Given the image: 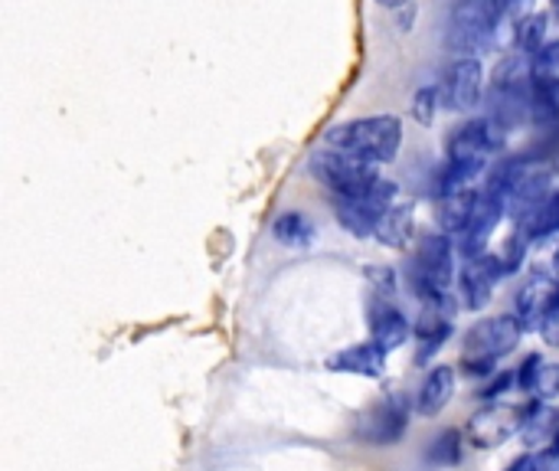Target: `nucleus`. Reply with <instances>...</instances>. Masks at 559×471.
<instances>
[{
    "mask_svg": "<svg viewBox=\"0 0 559 471\" xmlns=\"http://www.w3.org/2000/svg\"><path fill=\"white\" fill-rule=\"evenodd\" d=\"M531 400H544V403H554L559 397V364H550V361H540L531 387H527Z\"/></svg>",
    "mask_w": 559,
    "mask_h": 471,
    "instance_id": "bb28decb",
    "label": "nucleus"
},
{
    "mask_svg": "<svg viewBox=\"0 0 559 471\" xmlns=\"http://www.w3.org/2000/svg\"><path fill=\"white\" fill-rule=\"evenodd\" d=\"M554 275H557V279H559V249H557V252H554Z\"/></svg>",
    "mask_w": 559,
    "mask_h": 471,
    "instance_id": "f704fd0d",
    "label": "nucleus"
},
{
    "mask_svg": "<svg viewBox=\"0 0 559 471\" xmlns=\"http://www.w3.org/2000/svg\"><path fill=\"white\" fill-rule=\"evenodd\" d=\"M380 7H386V10H400V7H406L409 0H377Z\"/></svg>",
    "mask_w": 559,
    "mask_h": 471,
    "instance_id": "473e14b6",
    "label": "nucleus"
},
{
    "mask_svg": "<svg viewBox=\"0 0 559 471\" xmlns=\"http://www.w3.org/2000/svg\"><path fill=\"white\" fill-rule=\"evenodd\" d=\"M531 236L521 229V226H514V233L508 236V243H504V249H501V259H504V266H508V272H518L521 266H524V259H527V249H531Z\"/></svg>",
    "mask_w": 559,
    "mask_h": 471,
    "instance_id": "cd10ccee",
    "label": "nucleus"
},
{
    "mask_svg": "<svg viewBox=\"0 0 559 471\" xmlns=\"http://www.w3.org/2000/svg\"><path fill=\"white\" fill-rule=\"evenodd\" d=\"M367 285H370V298H380V302H396V285H400V275L393 266H370L364 272Z\"/></svg>",
    "mask_w": 559,
    "mask_h": 471,
    "instance_id": "a878e982",
    "label": "nucleus"
},
{
    "mask_svg": "<svg viewBox=\"0 0 559 471\" xmlns=\"http://www.w3.org/2000/svg\"><path fill=\"white\" fill-rule=\"evenodd\" d=\"M409 429V400L403 393H383L354 423V439L370 449H386L400 443Z\"/></svg>",
    "mask_w": 559,
    "mask_h": 471,
    "instance_id": "423d86ee",
    "label": "nucleus"
},
{
    "mask_svg": "<svg viewBox=\"0 0 559 471\" xmlns=\"http://www.w3.org/2000/svg\"><path fill=\"white\" fill-rule=\"evenodd\" d=\"M478 193L475 187L468 190H459V193H445L439 197V207H436V220H439V229L452 233V236H462L475 216V207H478Z\"/></svg>",
    "mask_w": 559,
    "mask_h": 471,
    "instance_id": "aec40b11",
    "label": "nucleus"
},
{
    "mask_svg": "<svg viewBox=\"0 0 559 471\" xmlns=\"http://www.w3.org/2000/svg\"><path fill=\"white\" fill-rule=\"evenodd\" d=\"M455 387H459V370L449 367V364H436L429 367V374L423 377L419 384V393H416V413L419 416H439L452 397H455Z\"/></svg>",
    "mask_w": 559,
    "mask_h": 471,
    "instance_id": "dca6fc26",
    "label": "nucleus"
},
{
    "mask_svg": "<svg viewBox=\"0 0 559 471\" xmlns=\"http://www.w3.org/2000/svg\"><path fill=\"white\" fill-rule=\"evenodd\" d=\"M547 39H550V16L544 10H531V13L518 16V23H514V46H518V52L531 56Z\"/></svg>",
    "mask_w": 559,
    "mask_h": 471,
    "instance_id": "5701e85b",
    "label": "nucleus"
},
{
    "mask_svg": "<svg viewBox=\"0 0 559 471\" xmlns=\"http://www.w3.org/2000/svg\"><path fill=\"white\" fill-rule=\"evenodd\" d=\"M521 426H524L521 407L488 400L478 413H472L465 433H468V443L475 449H498V446L511 443L514 436H521Z\"/></svg>",
    "mask_w": 559,
    "mask_h": 471,
    "instance_id": "1a4fd4ad",
    "label": "nucleus"
},
{
    "mask_svg": "<svg viewBox=\"0 0 559 471\" xmlns=\"http://www.w3.org/2000/svg\"><path fill=\"white\" fill-rule=\"evenodd\" d=\"M406 131L400 115H367L334 125L324 134V144L334 151H344L350 157L370 161V164H393L403 151Z\"/></svg>",
    "mask_w": 559,
    "mask_h": 471,
    "instance_id": "f03ea898",
    "label": "nucleus"
},
{
    "mask_svg": "<svg viewBox=\"0 0 559 471\" xmlns=\"http://www.w3.org/2000/svg\"><path fill=\"white\" fill-rule=\"evenodd\" d=\"M524 325L521 318L511 315H495V318H481L465 331V344H462V370L465 377H491L498 370V364L518 351L521 338H524Z\"/></svg>",
    "mask_w": 559,
    "mask_h": 471,
    "instance_id": "20e7f679",
    "label": "nucleus"
},
{
    "mask_svg": "<svg viewBox=\"0 0 559 471\" xmlns=\"http://www.w3.org/2000/svg\"><path fill=\"white\" fill-rule=\"evenodd\" d=\"M508 128L498 125L495 118L481 115V118H468L462 125H455L445 138V157H478V161H491L495 154H501L508 148Z\"/></svg>",
    "mask_w": 559,
    "mask_h": 471,
    "instance_id": "6e6552de",
    "label": "nucleus"
},
{
    "mask_svg": "<svg viewBox=\"0 0 559 471\" xmlns=\"http://www.w3.org/2000/svg\"><path fill=\"white\" fill-rule=\"evenodd\" d=\"M272 239L288 249H308L318 239V223L305 210H282L272 220Z\"/></svg>",
    "mask_w": 559,
    "mask_h": 471,
    "instance_id": "412c9836",
    "label": "nucleus"
},
{
    "mask_svg": "<svg viewBox=\"0 0 559 471\" xmlns=\"http://www.w3.org/2000/svg\"><path fill=\"white\" fill-rule=\"evenodd\" d=\"M554 285H557V275L554 272L534 269L524 279V285L518 289V295H514V315L521 318L524 331H540V321H544V311H547V302H550Z\"/></svg>",
    "mask_w": 559,
    "mask_h": 471,
    "instance_id": "f8f14e48",
    "label": "nucleus"
},
{
    "mask_svg": "<svg viewBox=\"0 0 559 471\" xmlns=\"http://www.w3.org/2000/svg\"><path fill=\"white\" fill-rule=\"evenodd\" d=\"M557 429H559V413L550 407V403H544V400H531V403L524 407V426H521V439H524V446H531V449H550V446H554V439H557Z\"/></svg>",
    "mask_w": 559,
    "mask_h": 471,
    "instance_id": "6ab92c4d",
    "label": "nucleus"
},
{
    "mask_svg": "<svg viewBox=\"0 0 559 471\" xmlns=\"http://www.w3.org/2000/svg\"><path fill=\"white\" fill-rule=\"evenodd\" d=\"M531 59V75H547L559 72V39H547L537 52L527 56Z\"/></svg>",
    "mask_w": 559,
    "mask_h": 471,
    "instance_id": "c85d7f7f",
    "label": "nucleus"
},
{
    "mask_svg": "<svg viewBox=\"0 0 559 471\" xmlns=\"http://www.w3.org/2000/svg\"><path fill=\"white\" fill-rule=\"evenodd\" d=\"M373 239H377L380 246H386V249H406V246L416 239V213H413V207L393 200V203L383 210Z\"/></svg>",
    "mask_w": 559,
    "mask_h": 471,
    "instance_id": "a211bd4d",
    "label": "nucleus"
},
{
    "mask_svg": "<svg viewBox=\"0 0 559 471\" xmlns=\"http://www.w3.org/2000/svg\"><path fill=\"white\" fill-rule=\"evenodd\" d=\"M367 321H370V338L390 354V351H400L409 334H413V325L409 318L396 308V302H380V298H370L367 305Z\"/></svg>",
    "mask_w": 559,
    "mask_h": 471,
    "instance_id": "ddd939ff",
    "label": "nucleus"
},
{
    "mask_svg": "<svg viewBox=\"0 0 559 471\" xmlns=\"http://www.w3.org/2000/svg\"><path fill=\"white\" fill-rule=\"evenodd\" d=\"M442 111V95H439V82L436 85H419L413 92V102H409V115L419 121V125H432L436 115Z\"/></svg>",
    "mask_w": 559,
    "mask_h": 471,
    "instance_id": "393cba45",
    "label": "nucleus"
},
{
    "mask_svg": "<svg viewBox=\"0 0 559 471\" xmlns=\"http://www.w3.org/2000/svg\"><path fill=\"white\" fill-rule=\"evenodd\" d=\"M540 361H544L540 354H527V357H524V364H521V370H518V387H521V393H527V387H531V380H534Z\"/></svg>",
    "mask_w": 559,
    "mask_h": 471,
    "instance_id": "2f4dec72",
    "label": "nucleus"
},
{
    "mask_svg": "<svg viewBox=\"0 0 559 471\" xmlns=\"http://www.w3.org/2000/svg\"><path fill=\"white\" fill-rule=\"evenodd\" d=\"M308 170L334 193V197H354V200H396L400 187L396 180L383 177L377 164L350 157L344 151L324 148L308 157Z\"/></svg>",
    "mask_w": 559,
    "mask_h": 471,
    "instance_id": "f257e3e1",
    "label": "nucleus"
},
{
    "mask_svg": "<svg viewBox=\"0 0 559 471\" xmlns=\"http://www.w3.org/2000/svg\"><path fill=\"white\" fill-rule=\"evenodd\" d=\"M554 3V10H557V16H559V0H550Z\"/></svg>",
    "mask_w": 559,
    "mask_h": 471,
    "instance_id": "c9c22d12",
    "label": "nucleus"
},
{
    "mask_svg": "<svg viewBox=\"0 0 559 471\" xmlns=\"http://www.w3.org/2000/svg\"><path fill=\"white\" fill-rule=\"evenodd\" d=\"M400 200V197H396ZM393 200H354V197H334V216L337 223L357 236V239H373L377 236V226H380V216L383 210L390 207Z\"/></svg>",
    "mask_w": 559,
    "mask_h": 471,
    "instance_id": "2eb2a0df",
    "label": "nucleus"
},
{
    "mask_svg": "<svg viewBox=\"0 0 559 471\" xmlns=\"http://www.w3.org/2000/svg\"><path fill=\"white\" fill-rule=\"evenodd\" d=\"M504 275H511V272H508L501 252H481V256L465 259V266L459 269L462 305L472 308V311H481L491 302V295H495V289H498V282Z\"/></svg>",
    "mask_w": 559,
    "mask_h": 471,
    "instance_id": "9b49d317",
    "label": "nucleus"
},
{
    "mask_svg": "<svg viewBox=\"0 0 559 471\" xmlns=\"http://www.w3.org/2000/svg\"><path fill=\"white\" fill-rule=\"evenodd\" d=\"M531 125L537 131L559 128V72L531 75Z\"/></svg>",
    "mask_w": 559,
    "mask_h": 471,
    "instance_id": "f3484780",
    "label": "nucleus"
},
{
    "mask_svg": "<svg viewBox=\"0 0 559 471\" xmlns=\"http://www.w3.org/2000/svg\"><path fill=\"white\" fill-rule=\"evenodd\" d=\"M508 7L498 0H455L449 23H445V43L459 56H481L498 43L501 20Z\"/></svg>",
    "mask_w": 559,
    "mask_h": 471,
    "instance_id": "39448f33",
    "label": "nucleus"
},
{
    "mask_svg": "<svg viewBox=\"0 0 559 471\" xmlns=\"http://www.w3.org/2000/svg\"><path fill=\"white\" fill-rule=\"evenodd\" d=\"M547 452H550V456H554V459H559V429H557V439H554V446H550V449H547Z\"/></svg>",
    "mask_w": 559,
    "mask_h": 471,
    "instance_id": "72a5a7b5",
    "label": "nucleus"
},
{
    "mask_svg": "<svg viewBox=\"0 0 559 471\" xmlns=\"http://www.w3.org/2000/svg\"><path fill=\"white\" fill-rule=\"evenodd\" d=\"M554 469V456L550 452H524L521 459H514L508 471H550Z\"/></svg>",
    "mask_w": 559,
    "mask_h": 471,
    "instance_id": "7c9ffc66",
    "label": "nucleus"
},
{
    "mask_svg": "<svg viewBox=\"0 0 559 471\" xmlns=\"http://www.w3.org/2000/svg\"><path fill=\"white\" fill-rule=\"evenodd\" d=\"M514 226H521L534 243L537 239H550V236H559V190H550V197L531 210L527 216L514 220Z\"/></svg>",
    "mask_w": 559,
    "mask_h": 471,
    "instance_id": "4be33fe9",
    "label": "nucleus"
},
{
    "mask_svg": "<svg viewBox=\"0 0 559 471\" xmlns=\"http://www.w3.org/2000/svg\"><path fill=\"white\" fill-rule=\"evenodd\" d=\"M455 239L445 229L426 233L419 236L416 256L406 262V285L419 302H436L442 295L452 292V282H459V269H455Z\"/></svg>",
    "mask_w": 559,
    "mask_h": 471,
    "instance_id": "7ed1b4c3",
    "label": "nucleus"
},
{
    "mask_svg": "<svg viewBox=\"0 0 559 471\" xmlns=\"http://www.w3.org/2000/svg\"><path fill=\"white\" fill-rule=\"evenodd\" d=\"M324 367H328L331 374H354V377L377 380V377H383V370H386V351L370 338V341H360V344H350V348L331 354Z\"/></svg>",
    "mask_w": 559,
    "mask_h": 471,
    "instance_id": "4468645a",
    "label": "nucleus"
},
{
    "mask_svg": "<svg viewBox=\"0 0 559 471\" xmlns=\"http://www.w3.org/2000/svg\"><path fill=\"white\" fill-rule=\"evenodd\" d=\"M462 456H465V443H462V433H459V429H442V433L426 446V462H429V466H439V469L459 466Z\"/></svg>",
    "mask_w": 559,
    "mask_h": 471,
    "instance_id": "b1692460",
    "label": "nucleus"
},
{
    "mask_svg": "<svg viewBox=\"0 0 559 471\" xmlns=\"http://www.w3.org/2000/svg\"><path fill=\"white\" fill-rule=\"evenodd\" d=\"M455 295H442L436 302H423V315L416 321V364H429L455 334Z\"/></svg>",
    "mask_w": 559,
    "mask_h": 471,
    "instance_id": "9d476101",
    "label": "nucleus"
},
{
    "mask_svg": "<svg viewBox=\"0 0 559 471\" xmlns=\"http://www.w3.org/2000/svg\"><path fill=\"white\" fill-rule=\"evenodd\" d=\"M442 111H472L485 98V62L481 56H455L439 79Z\"/></svg>",
    "mask_w": 559,
    "mask_h": 471,
    "instance_id": "0eeeda50",
    "label": "nucleus"
},
{
    "mask_svg": "<svg viewBox=\"0 0 559 471\" xmlns=\"http://www.w3.org/2000/svg\"><path fill=\"white\" fill-rule=\"evenodd\" d=\"M514 384H518V370H501L498 377L491 374V380L478 390V397H481V400H498V397L508 393Z\"/></svg>",
    "mask_w": 559,
    "mask_h": 471,
    "instance_id": "c756f323",
    "label": "nucleus"
}]
</instances>
